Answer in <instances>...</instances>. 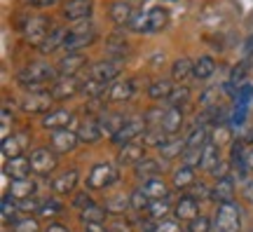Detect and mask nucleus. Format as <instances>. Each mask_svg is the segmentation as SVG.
<instances>
[{
	"label": "nucleus",
	"instance_id": "obj_1",
	"mask_svg": "<svg viewBox=\"0 0 253 232\" xmlns=\"http://www.w3.org/2000/svg\"><path fill=\"white\" fill-rule=\"evenodd\" d=\"M56 80H59L56 66H49V63H31L17 73V82L28 92H42L45 85L52 87Z\"/></svg>",
	"mask_w": 253,
	"mask_h": 232
},
{
	"label": "nucleus",
	"instance_id": "obj_2",
	"mask_svg": "<svg viewBox=\"0 0 253 232\" xmlns=\"http://www.w3.org/2000/svg\"><path fill=\"white\" fill-rule=\"evenodd\" d=\"M213 232H242V211L235 202L218 204L213 214Z\"/></svg>",
	"mask_w": 253,
	"mask_h": 232
},
{
	"label": "nucleus",
	"instance_id": "obj_3",
	"mask_svg": "<svg viewBox=\"0 0 253 232\" xmlns=\"http://www.w3.org/2000/svg\"><path fill=\"white\" fill-rule=\"evenodd\" d=\"M115 181H118V169L110 162H99L91 167L89 176H87V186L91 190H103V187L113 186Z\"/></svg>",
	"mask_w": 253,
	"mask_h": 232
},
{
	"label": "nucleus",
	"instance_id": "obj_4",
	"mask_svg": "<svg viewBox=\"0 0 253 232\" xmlns=\"http://www.w3.org/2000/svg\"><path fill=\"white\" fill-rule=\"evenodd\" d=\"M94 40H96V31L91 26L71 28L66 43H63V49H66V54H75V52H80V49H84V47H89Z\"/></svg>",
	"mask_w": 253,
	"mask_h": 232
},
{
	"label": "nucleus",
	"instance_id": "obj_5",
	"mask_svg": "<svg viewBox=\"0 0 253 232\" xmlns=\"http://www.w3.org/2000/svg\"><path fill=\"white\" fill-rule=\"evenodd\" d=\"M28 160H31L33 174H38V176H49V174L56 169V164H59L56 152L52 150V148H36V150L31 152Z\"/></svg>",
	"mask_w": 253,
	"mask_h": 232
},
{
	"label": "nucleus",
	"instance_id": "obj_6",
	"mask_svg": "<svg viewBox=\"0 0 253 232\" xmlns=\"http://www.w3.org/2000/svg\"><path fill=\"white\" fill-rule=\"evenodd\" d=\"M145 129H148V125H145V117H129V120L125 122V127H122L118 134L113 136V143H115V145H120V148H125L126 143H134V139L143 136Z\"/></svg>",
	"mask_w": 253,
	"mask_h": 232
},
{
	"label": "nucleus",
	"instance_id": "obj_7",
	"mask_svg": "<svg viewBox=\"0 0 253 232\" xmlns=\"http://www.w3.org/2000/svg\"><path fill=\"white\" fill-rule=\"evenodd\" d=\"M54 103V96L49 92H28L26 96L21 98V108L26 113H52L49 108Z\"/></svg>",
	"mask_w": 253,
	"mask_h": 232
},
{
	"label": "nucleus",
	"instance_id": "obj_8",
	"mask_svg": "<svg viewBox=\"0 0 253 232\" xmlns=\"http://www.w3.org/2000/svg\"><path fill=\"white\" fill-rule=\"evenodd\" d=\"M24 36L31 45L40 47L45 43V38L49 36V19L47 17H31L28 24L24 26Z\"/></svg>",
	"mask_w": 253,
	"mask_h": 232
},
{
	"label": "nucleus",
	"instance_id": "obj_9",
	"mask_svg": "<svg viewBox=\"0 0 253 232\" xmlns=\"http://www.w3.org/2000/svg\"><path fill=\"white\" fill-rule=\"evenodd\" d=\"M91 12H94V2L91 0H66L63 2V19L75 21V24L87 21L91 17Z\"/></svg>",
	"mask_w": 253,
	"mask_h": 232
},
{
	"label": "nucleus",
	"instance_id": "obj_10",
	"mask_svg": "<svg viewBox=\"0 0 253 232\" xmlns=\"http://www.w3.org/2000/svg\"><path fill=\"white\" fill-rule=\"evenodd\" d=\"M78 132H71V129H61V132H54L52 139H49V148L56 152V155H63V152H71L78 148Z\"/></svg>",
	"mask_w": 253,
	"mask_h": 232
},
{
	"label": "nucleus",
	"instance_id": "obj_11",
	"mask_svg": "<svg viewBox=\"0 0 253 232\" xmlns=\"http://www.w3.org/2000/svg\"><path fill=\"white\" fill-rule=\"evenodd\" d=\"M87 66V56L82 52H75V54H66L61 61L56 63V75L59 78H75V73Z\"/></svg>",
	"mask_w": 253,
	"mask_h": 232
},
{
	"label": "nucleus",
	"instance_id": "obj_12",
	"mask_svg": "<svg viewBox=\"0 0 253 232\" xmlns=\"http://www.w3.org/2000/svg\"><path fill=\"white\" fill-rule=\"evenodd\" d=\"M78 92H82V85L78 82V78H59L49 87V94L54 96V101H66V98L75 96Z\"/></svg>",
	"mask_w": 253,
	"mask_h": 232
},
{
	"label": "nucleus",
	"instance_id": "obj_13",
	"mask_svg": "<svg viewBox=\"0 0 253 232\" xmlns=\"http://www.w3.org/2000/svg\"><path fill=\"white\" fill-rule=\"evenodd\" d=\"M120 71H122V68H120V63L115 61V59H106V61H99V63H94V66H91V75H89V78L110 85V82L120 75Z\"/></svg>",
	"mask_w": 253,
	"mask_h": 232
},
{
	"label": "nucleus",
	"instance_id": "obj_14",
	"mask_svg": "<svg viewBox=\"0 0 253 232\" xmlns=\"http://www.w3.org/2000/svg\"><path fill=\"white\" fill-rule=\"evenodd\" d=\"M134 7L126 2V0H118V2H113L110 5V19H113V24L118 28L122 26H131V21H134Z\"/></svg>",
	"mask_w": 253,
	"mask_h": 232
},
{
	"label": "nucleus",
	"instance_id": "obj_15",
	"mask_svg": "<svg viewBox=\"0 0 253 232\" xmlns=\"http://www.w3.org/2000/svg\"><path fill=\"white\" fill-rule=\"evenodd\" d=\"M73 122V113L71 110H52L42 117V127L47 132H61V129H68V125Z\"/></svg>",
	"mask_w": 253,
	"mask_h": 232
},
{
	"label": "nucleus",
	"instance_id": "obj_16",
	"mask_svg": "<svg viewBox=\"0 0 253 232\" xmlns=\"http://www.w3.org/2000/svg\"><path fill=\"white\" fill-rule=\"evenodd\" d=\"M136 92V82L134 80H120V82H113L108 90V101L110 103H122V101H129L134 96Z\"/></svg>",
	"mask_w": 253,
	"mask_h": 232
},
{
	"label": "nucleus",
	"instance_id": "obj_17",
	"mask_svg": "<svg viewBox=\"0 0 253 232\" xmlns=\"http://www.w3.org/2000/svg\"><path fill=\"white\" fill-rule=\"evenodd\" d=\"M31 160L28 157H14V160H7L5 162V176H12V181H21V179H28L31 176Z\"/></svg>",
	"mask_w": 253,
	"mask_h": 232
},
{
	"label": "nucleus",
	"instance_id": "obj_18",
	"mask_svg": "<svg viewBox=\"0 0 253 232\" xmlns=\"http://www.w3.org/2000/svg\"><path fill=\"white\" fill-rule=\"evenodd\" d=\"M173 214H176V218H181V221H192V218H197L199 216V204L197 199L192 195H185L181 197L178 202H176V206H173Z\"/></svg>",
	"mask_w": 253,
	"mask_h": 232
},
{
	"label": "nucleus",
	"instance_id": "obj_19",
	"mask_svg": "<svg viewBox=\"0 0 253 232\" xmlns=\"http://www.w3.org/2000/svg\"><path fill=\"white\" fill-rule=\"evenodd\" d=\"M101 136H103L101 125H99V120H94V117H87V120H82L80 125H78V139L82 143H96Z\"/></svg>",
	"mask_w": 253,
	"mask_h": 232
},
{
	"label": "nucleus",
	"instance_id": "obj_20",
	"mask_svg": "<svg viewBox=\"0 0 253 232\" xmlns=\"http://www.w3.org/2000/svg\"><path fill=\"white\" fill-rule=\"evenodd\" d=\"M78 171L75 169H68L63 171V174H59L54 181H52V190H54L56 195H68V192H73L75 190V186H78Z\"/></svg>",
	"mask_w": 253,
	"mask_h": 232
},
{
	"label": "nucleus",
	"instance_id": "obj_21",
	"mask_svg": "<svg viewBox=\"0 0 253 232\" xmlns=\"http://www.w3.org/2000/svg\"><path fill=\"white\" fill-rule=\"evenodd\" d=\"M183 125V113H181V108H176V106H167L164 108V120H162V129H164V134L167 136H173L178 129H181Z\"/></svg>",
	"mask_w": 253,
	"mask_h": 232
},
{
	"label": "nucleus",
	"instance_id": "obj_22",
	"mask_svg": "<svg viewBox=\"0 0 253 232\" xmlns=\"http://www.w3.org/2000/svg\"><path fill=\"white\" fill-rule=\"evenodd\" d=\"M211 199H216L218 204L232 202V199H235V183H232L230 176L216 181V186H213V190H211Z\"/></svg>",
	"mask_w": 253,
	"mask_h": 232
},
{
	"label": "nucleus",
	"instance_id": "obj_23",
	"mask_svg": "<svg viewBox=\"0 0 253 232\" xmlns=\"http://www.w3.org/2000/svg\"><path fill=\"white\" fill-rule=\"evenodd\" d=\"M171 78L178 82V85H183V82L190 80V78H195V61H190L188 56L176 59L171 66Z\"/></svg>",
	"mask_w": 253,
	"mask_h": 232
},
{
	"label": "nucleus",
	"instance_id": "obj_24",
	"mask_svg": "<svg viewBox=\"0 0 253 232\" xmlns=\"http://www.w3.org/2000/svg\"><path fill=\"white\" fill-rule=\"evenodd\" d=\"M125 122H126V117L122 115V113H103V115H101V120H99L101 132H103V134H108L110 139H113V136H115L120 129L125 127Z\"/></svg>",
	"mask_w": 253,
	"mask_h": 232
},
{
	"label": "nucleus",
	"instance_id": "obj_25",
	"mask_svg": "<svg viewBox=\"0 0 253 232\" xmlns=\"http://www.w3.org/2000/svg\"><path fill=\"white\" fill-rule=\"evenodd\" d=\"M66 38H68V31H66V28H52L49 36L45 38V43L38 47V49H40L42 54H49V52H54V49H63Z\"/></svg>",
	"mask_w": 253,
	"mask_h": 232
},
{
	"label": "nucleus",
	"instance_id": "obj_26",
	"mask_svg": "<svg viewBox=\"0 0 253 232\" xmlns=\"http://www.w3.org/2000/svg\"><path fill=\"white\" fill-rule=\"evenodd\" d=\"M220 164V148L216 143L209 141L204 148H202V162H199V169L204 171H213Z\"/></svg>",
	"mask_w": 253,
	"mask_h": 232
},
{
	"label": "nucleus",
	"instance_id": "obj_27",
	"mask_svg": "<svg viewBox=\"0 0 253 232\" xmlns=\"http://www.w3.org/2000/svg\"><path fill=\"white\" fill-rule=\"evenodd\" d=\"M145 14H148V33H160L169 24V12L164 7H153Z\"/></svg>",
	"mask_w": 253,
	"mask_h": 232
},
{
	"label": "nucleus",
	"instance_id": "obj_28",
	"mask_svg": "<svg viewBox=\"0 0 253 232\" xmlns=\"http://www.w3.org/2000/svg\"><path fill=\"white\" fill-rule=\"evenodd\" d=\"M26 145V134H19V136H9L7 141H2V157L5 160H14V157H21V150Z\"/></svg>",
	"mask_w": 253,
	"mask_h": 232
},
{
	"label": "nucleus",
	"instance_id": "obj_29",
	"mask_svg": "<svg viewBox=\"0 0 253 232\" xmlns=\"http://www.w3.org/2000/svg\"><path fill=\"white\" fill-rule=\"evenodd\" d=\"M36 195V181L31 179H21V181H12V187H9V197L14 199H28V197Z\"/></svg>",
	"mask_w": 253,
	"mask_h": 232
},
{
	"label": "nucleus",
	"instance_id": "obj_30",
	"mask_svg": "<svg viewBox=\"0 0 253 232\" xmlns=\"http://www.w3.org/2000/svg\"><path fill=\"white\" fill-rule=\"evenodd\" d=\"M141 160H143V145L141 143H126L118 157L120 164H138Z\"/></svg>",
	"mask_w": 253,
	"mask_h": 232
},
{
	"label": "nucleus",
	"instance_id": "obj_31",
	"mask_svg": "<svg viewBox=\"0 0 253 232\" xmlns=\"http://www.w3.org/2000/svg\"><path fill=\"white\" fill-rule=\"evenodd\" d=\"M143 192L150 199H164V197H169V187L160 176H155V179H148L143 183Z\"/></svg>",
	"mask_w": 253,
	"mask_h": 232
},
{
	"label": "nucleus",
	"instance_id": "obj_32",
	"mask_svg": "<svg viewBox=\"0 0 253 232\" xmlns=\"http://www.w3.org/2000/svg\"><path fill=\"white\" fill-rule=\"evenodd\" d=\"M160 169H162V167H160V162L150 160V157H143L138 164H134V174L138 176V179H143V181L155 179V176L160 174Z\"/></svg>",
	"mask_w": 253,
	"mask_h": 232
},
{
	"label": "nucleus",
	"instance_id": "obj_33",
	"mask_svg": "<svg viewBox=\"0 0 253 232\" xmlns=\"http://www.w3.org/2000/svg\"><path fill=\"white\" fill-rule=\"evenodd\" d=\"M195 186V169L188 164H181V169L173 171V187L178 190H188Z\"/></svg>",
	"mask_w": 253,
	"mask_h": 232
},
{
	"label": "nucleus",
	"instance_id": "obj_34",
	"mask_svg": "<svg viewBox=\"0 0 253 232\" xmlns=\"http://www.w3.org/2000/svg\"><path fill=\"white\" fill-rule=\"evenodd\" d=\"M173 92V85L169 80H155L150 87H148V96L153 101H169Z\"/></svg>",
	"mask_w": 253,
	"mask_h": 232
},
{
	"label": "nucleus",
	"instance_id": "obj_35",
	"mask_svg": "<svg viewBox=\"0 0 253 232\" xmlns=\"http://www.w3.org/2000/svg\"><path fill=\"white\" fill-rule=\"evenodd\" d=\"M185 150H188V141H183V139H171V141H167L162 148H160L164 160H176V157H181Z\"/></svg>",
	"mask_w": 253,
	"mask_h": 232
},
{
	"label": "nucleus",
	"instance_id": "obj_36",
	"mask_svg": "<svg viewBox=\"0 0 253 232\" xmlns=\"http://www.w3.org/2000/svg\"><path fill=\"white\" fill-rule=\"evenodd\" d=\"M211 143H216L218 148L220 145H225V143H235L232 141V127L225 125V122H218V125L211 127Z\"/></svg>",
	"mask_w": 253,
	"mask_h": 232
},
{
	"label": "nucleus",
	"instance_id": "obj_37",
	"mask_svg": "<svg viewBox=\"0 0 253 232\" xmlns=\"http://www.w3.org/2000/svg\"><path fill=\"white\" fill-rule=\"evenodd\" d=\"M103 209L113 216H122L126 209H131V202H129V197H125V195H113V197L106 199Z\"/></svg>",
	"mask_w": 253,
	"mask_h": 232
},
{
	"label": "nucleus",
	"instance_id": "obj_38",
	"mask_svg": "<svg viewBox=\"0 0 253 232\" xmlns=\"http://www.w3.org/2000/svg\"><path fill=\"white\" fill-rule=\"evenodd\" d=\"M216 73V61L211 59V56H199L197 61H195V78L197 80H207V78H211Z\"/></svg>",
	"mask_w": 253,
	"mask_h": 232
},
{
	"label": "nucleus",
	"instance_id": "obj_39",
	"mask_svg": "<svg viewBox=\"0 0 253 232\" xmlns=\"http://www.w3.org/2000/svg\"><path fill=\"white\" fill-rule=\"evenodd\" d=\"M209 139H211V129H207L204 125H197L195 129H192V134L188 136V148H204L209 143Z\"/></svg>",
	"mask_w": 253,
	"mask_h": 232
},
{
	"label": "nucleus",
	"instance_id": "obj_40",
	"mask_svg": "<svg viewBox=\"0 0 253 232\" xmlns=\"http://www.w3.org/2000/svg\"><path fill=\"white\" fill-rule=\"evenodd\" d=\"M169 211H171L169 197H164V199H153V202H150V209H148V214H150L153 221H164Z\"/></svg>",
	"mask_w": 253,
	"mask_h": 232
},
{
	"label": "nucleus",
	"instance_id": "obj_41",
	"mask_svg": "<svg viewBox=\"0 0 253 232\" xmlns=\"http://www.w3.org/2000/svg\"><path fill=\"white\" fill-rule=\"evenodd\" d=\"M106 90H110L108 85H106V82H101V80H94V78H89V80L82 85V94H84L87 98H94V101L103 96Z\"/></svg>",
	"mask_w": 253,
	"mask_h": 232
},
{
	"label": "nucleus",
	"instance_id": "obj_42",
	"mask_svg": "<svg viewBox=\"0 0 253 232\" xmlns=\"http://www.w3.org/2000/svg\"><path fill=\"white\" fill-rule=\"evenodd\" d=\"M0 211H2V221H5V223H14V221H17V211H19L17 199L5 195L2 202H0Z\"/></svg>",
	"mask_w": 253,
	"mask_h": 232
},
{
	"label": "nucleus",
	"instance_id": "obj_43",
	"mask_svg": "<svg viewBox=\"0 0 253 232\" xmlns=\"http://www.w3.org/2000/svg\"><path fill=\"white\" fill-rule=\"evenodd\" d=\"M106 209L103 206H99V204H91V206H87L84 211H80V218H82V223H103L106 221Z\"/></svg>",
	"mask_w": 253,
	"mask_h": 232
},
{
	"label": "nucleus",
	"instance_id": "obj_44",
	"mask_svg": "<svg viewBox=\"0 0 253 232\" xmlns=\"http://www.w3.org/2000/svg\"><path fill=\"white\" fill-rule=\"evenodd\" d=\"M141 139H143V145H153V148H162L164 143L169 141L164 129H145V134Z\"/></svg>",
	"mask_w": 253,
	"mask_h": 232
},
{
	"label": "nucleus",
	"instance_id": "obj_45",
	"mask_svg": "<svg viewBox=\"0 0 253 232\" xmlns=\"http://www.w3.org/2000/svg\"><path fill=\"white\" fill-rule=\"evenodd\" d=\"M129 202H131V209H134V211H148L153 199L143 192V187H138V190H134V192L129 195Z\"/></svg>",
	"mask_w": 253,
	"mask_h": 232
},
{
	"label": "nucleus",
	"instance_id": "obj_46",
	"mask_svg": "<svg viewBox=\"0 0 253 232\" xmlns=\"http://www.w3.org/2000/svg\"><path fill=\"white\" fill-rule=\"evenodd\" d=\"M190 101V87H185V85H176L171 92V96H169V106H176V108H181L185 106Z\"/></svg>",
	"mask_w": 253,
	"mask_h": 232
},
{
	"label": "nucleus",
	"instance_id": "obj_47",
	"mask_svg": "<svg viewBox=\"0 0 253 232\" xmlns=\"http://www.w3.org/2000/svg\"><path fill=\"white\" fill-rule=\"evenodd\" d=\"M126 52H129V47H126V43H125V38L120 36H113L108 40V54H113L115 59H122V56H126Z\"/></svg>",
	"mask_w": 253,
	"mask_h": 232
},
{
	"label": "nucleus",
	"instance_id": "obj_48",
	"mask_svg": "<svg viewBox=\"0 0 253 232\" xmlns=\"http://www.w3.org/2000/svg\"><path fill=\"white\" fill-rule=\"evenodd\" d=\"M12 232H40V223L31 216L28 218H17L12 223Z\"/></svg>",
	"mask_w": 253,
	"mask_h": 232
},
{
	"label": "nucleus",
	"instance_id": "obj_49",
	"mask_svg": "<svg viewBox=\"0 0 253 232\" xmlns=\"http://www.w3.org/2000/svg\"><path fill=\"white\" fill-rule=\"evenodd\" d=\"M213 230V221L209 216H197L188 223V232H211Z\"/></svg>",
	"mask_w": 253,
	"mask_h": 232
},
{
	"label": "nucleus",
	"instance_id": "obj_50",
	"mask_svg": "<svg viewBox=\"0 0 253 232\" xmlns=\"http://www.w3.org/2000/svg\"><path fill=\"white\" fill-rule=\"evenodd\" d=\"M19 211H26V214H38L40 206H42V199L38 197H28V199H19Z\"/></svg>",
	"mask_w": 253,
	"mask_h": 232
},
{
	"label": "nucleus",
	"instance_id": "obj_51",
	"mask_svg": "<svg viewBox=\"0 0 253 232\" xmlns=\"http://www.w3.org/2000/svg\"><path fill=\"white\" fill-rule=\"evenodd\" d=\"M61 209L63 206L59 204V202H56V199H42V206H40V211H38V214L40 216H49V218H52V216H56V214H61Z\"/></svg>",
	"mask_w": 253,
	"mask_h": 232
},
{
	"label": "nucleus",
	"instance_id": "obj_52",
	"mask_svg": "<svg viewBox=\"0 0 253 232\" xmlns=\"http://www.w3.org/2000/svg\"><path fill=\"white\" fill-rule=\"evenodd\" d=\"M218 98H220V90H218V87H209V90L202 94V106L218 108Z\"/></svg>",
	"mask_w": 253,
	"mask_h": 232
},
{
	"label": "nucleus",
	"instance_id": "obj_53",
	"mask_svg": "<svg viewBox=\"0 0 253 232\" xmlns=\"http://www.w3.org/2000/svg\"><path fill=\"white\" fill-rule=\"evenodd\" d=\"M153 232H183V228H181L178 221H169V218H164V221H157V225L153 228Z\"/></svg>",
	"mask_w": 253,
	"mask_h": 232
},
{
	"label": "nucleus",
	"instance_id": "obj_54",
	"mask_svg": "<svg viewBox=\"0 0 253 232\" xmlns=\"http://www.w3.org/2000/svg\"><path fill=\"white\" fill-rule=\"evenodd\" d=\"M183 162L188 164V167H199V162H202V150L199 148H188V150L183 152Z\"/></svg>",
	"mask_w": 253,
	"mask_h": 232
},
{
	"label": "nucleus",
	"instance_id": "obj_55",
	"mask_svg": "<svg viewBox=\"0 0 253 232\" xmlns=\"http://www.w3.org/2000/svg\"><path fill=\"white\" fill-rule=\"evenodd\" d=\"M131 31H136V33H148V14H136L134 21H131Z\"/></svg>",
	"mask_w": 253,
	"mask_h": 232
},
{
	"label": "nucleus",
	"instance_id": "obj_56",
	"mask_svg": "<svg viewBox=\"0 0 253 232\" xmlns=\"http://www.w3.org/2000/svg\"><path fill=\"white\" fill-rule=\"evenodd\" d=\"M91 204H94V199H91L87 192H78V195H75V199H73V206H78L80 211H84V209H87V206H91Z\"/></svg>",
	"mask_w": 253,
	"mask_h": 232
},
{
	"label": "nucleus",
	"instance_id": "obj_57",
	"mask_svg": "<svg viewBox=\"0 0 253 232\" xmlns=\"http://www.w3.org/2000/svg\"><path fill=\"white\" fill-rule=\"evenodd\" d=\"M110 232H131V225L126 223L125 218H113V223L108 225Z\"/></svg>",
	"mask_w": 253,
	"mask_h": 232
},
{
	"label": "nucleus",
	"instance_id": "obj_58",
	"mask_svg": "<svg viewBox=\"0 0 253 232\" xmlns=\"http://www.w3.org/2000/svg\"><path fill=\"white\" fill-rule=\"evenodd\" d=\"M9 125H12V115H9V108H2V141L9 139Z\"/></svg>",
	"mask_w": 253,
	"mask_h": 232
},
{
	"label": "nucleus",
	"instance_id": "obj_59",
	"mask_svg": "<svg viewBox=\"0 0 253 232\" xmlns=\"http://www.w3.org/2000/svg\"><path fill=\"white\" fill-rule=\"evenodd\" d=\"M242 197H244L249 204H253V181H246L244 190H242Z\"/></svg>",
	"mask_w": 253,
	"mask_h": 232
},
{
	"label": "nucleus",
	"instance_id": "obj_60",
	"mask_svg": "<svg viewBox=\"0 0 253 232\" xmlns=\"http://www.w3.org/2000/svg\"><path fill=\"white\" fill-rule=\"evenodd\" d=\"M84 232H110L103 223H84Z\"/></svg>",
	"mask_w": 253,
	"mask_h": 232
},
{
	"label": "nucleus",
	"instance_id": "obj_61",
	"mask_svg": "<svg viewBox=\"0 0 253 232\" xmlns=\"http://www.w3.org/2000/svg\"><path fill=\"white\" fill-rule=\"evenodd\" d=\"M56 2H61V0H31V5H36V7H52Z\"/></svg>",
	"mask_w": 253,
	"mask_h": 232
},
{
	"label": "nucleus",
	"instance_id": "obj_62",
	"mask_svg": "<svg viewBox=\"0 0 253 232\" xmlns=\"http://www.w3.org/2000/svg\"><path fill=\"white\" fill-rule=\"evenodd\" d=\"M45 232H68V228H66V225H61V223H52Z\"/></svg>",
	"mask_w": 253,
	"mask_h": 232
},
{
	"label": "nucleus",
	"instance_id": "obj_63",
	"mask_svg": "<svg viewBox=\"0 0 253 232\" xmlns=\"http://www.w3.org/2000/svg\"><path fill=\"white\" fill-rule=\"evenodd\" d=\"M246 167L253 174V148H249V152H246Z\"/></svg>",
	"mask_w": 253,
	"mask_h": 232
},
{
	"label": "nucleus",
	"instance_id": "obj_64",
	"mask_svg": "<svg viewBox=\"0 0 253 232\" xmlns=\"http://www.w3.org/2000/svg\"><path fill=\"white\" fill-rule=\"evenodd\" d=\"M244 54H246V56H251V54H253V36L249 38V43H246V49H244Z\"/></svg>",
	"mask_w": 253,
	"mask_h": 232
}]
</instances>
